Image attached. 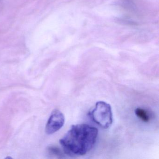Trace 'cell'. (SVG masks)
I'll list each match as a JSON object with an SVG mask.
<instances>
[{
	"mask_svg": "<svg viewBox=\"0 0 159 159\" xmlns=\"http://www.w3.org/2000/svg\"><path fill=\"white\" fill-rule=\"evenodd\" d=\"M98 134L97 128L85 124L72 125L60 144L65 153L70 156L86 154L94 146Z\"/></svg>",
	"mask_w": 159,
	"mask_h": 159,
	"instance_id": "6da1fadb",
	"label": "cell"
},
{
	"mask_svg": "<svg viewBox=\"0 0 159 159\" xmlns=\"http://www.w3.org/2000/svg\"><path fill=\"white\" fill-rule=\"evenodd\" d=\"M89 115L94 122L104 129L110 127L113 121L111 107L104 101L97 102L94 108L89 112Z\"/></svg>",
	"mask_w": 159,
	"mask_h": 159,
	"instance_id": "7a4b0ae2",
	"label": "cell"
},
{
	"mask_svg": "<svg viewBox=\"0 0 159 159\" xmlns=\"http://www.w3.org/2000/svg\"><path fill=\"white\" fill-rule=\"evenodd\" d=\"M65 122L63 113L59 110H54L46 124L45 132L49 135L54 134L63 127Z\"/></svg>",
	"mask_w": 159,
	"mask_h": 159,
	"instance_id": "3957f363",
	"label": "cell"
},
{
	"mask_svg": "<svg viewBox=\"0 0 159 159\" xmlns=\"http://www.w3.org/2000/svg\"><path fill=\"white\" fill-rule=\"evenodd\" d=\"M137 117L144 122L148 123L151 120V115L148 111L142 108H137L135 110Z\"/></svg>",
	"mask_w": 159,
	"mask_h": 159,
	"instance_id": "277c9868",
	"label": "cell"
},
{
	"mask_svg": "<svg viewBox=\"0 0 159 159\" xmlns=\"http://www.w3.org/2000/svg\"><path fill=\"white\" fill-rule=\"evenodd\" d=\"M47 152L49 155L51 156H55L57 158H62L64 156L63 152L61 150L55 146H51L47 148Z\"/></svg>",
	"mask_w": 159,
	"mask_h": 159,
	"instance_id": "5b68a950",
	"label": "cell"
}]
</instances>
